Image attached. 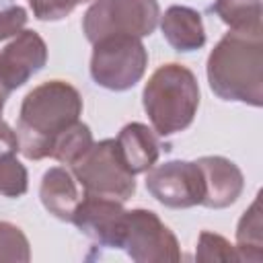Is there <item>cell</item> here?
Returning <instances> with one entry per match:
<instances>
[{
	"mask_svg": "<svg viewBox=\"0 0 263 263\" xmlns=\"http://www.w3.org/2000/svg\"><path fill=\"white\" fill-rule=\"evenodd\" d=\"M82 97L66 80H47L27 92L16 121L18 152L29 160L51 156L53 142L80 121Z\"/></svg>",
	"mask_w": 263,
	"mask_h": 263,
	"instance_id": "cell-1",
	"label": "cell"
},
{
	"mask_svg": "<svg viewBox=\"0 0 263 263\" xmlns=\"http://www.w3.org/2000/svg\"><path fill=\"white\" fill-rule=\"evenodd\" d=\"M208 82L222 101L263 105V35L228 31L208 55Z\"/></svg>",
	"mask_w": 263,
	"mask_h": 263,
	"instance_id": "cell-2",
	"label": "cell"
},
{
	"mask_svg": "<svg viewBox=\"0 0 263 263\" xmlns=\"http://www.w3.org/2000/svg\"><path fill=\"white\" fill-rule=\"evenodd\" d=\"M144 111L158 136L187 129L199 107V84L195 74L177 62L158 66L142 92Z\"/></svg>",
	"mask_w": 263,
	"mask_h": 263,
	"instance_id": "cell-3",
	"label": "cell"
},
{
	"mask_svg": "<svg viewBox=\"0 0 263 263\" xmlns=\"http://www.w3.org/2000/svg\"><path fill=\"white\" fill-rule=\"evenodd\" d=\"M72 175L88 195L127 201L136 193L134 173L125 164L117 140L92 142V146L72 164Z\"/></svg>",
	"mask_w": 263,
	"mask_h": 263,
	"instance_id": "cell-4",
	"label": "cell"
},
{
	"mask_svg": "<svg viewBox=\"0 0 263 263\" xmlns=\"http://www.w3.org/2000/svg\"><path fill=\"white\" fill-rule=\"evenodd\" d=\"M158 16L156 0H95L84 12L82 31L90 43L113 35L142 39L154 33Z\"/></svg>",
	"mask_w": 263,
	"mask_h": 263,
	"instance_id": "cell-5",
	"label": "cell"
},
{
	"mask_svg": "<svg viewBox=\"0 0 263 263\" xmlns=\"http://www.w3.org/2000/svg\"><path fill=\"white\" fill-rule=\"evenodd\" d=\"M148 66V51L138 37L113 35L92 43L90 76L107 90H127L142 80Z\"/></svg>",
	"mask_w": 263,
	"mask_h": 263,
	"instance_id": "cell-6",
	"label": "cell"
},
{
	"mask_svg": "<svg viewBox=\"0 0 263 263\" xmlns=\"http://www.w3.org/2000/svg\"><path fill=\"white\" fill-rule=\"evenodd\" d=\"M121 249L136 263H175L181 261V247L175 232L156 212L136 208L125 214Z\"/></svg>",
	"mask_w": 263,
	"mask_h": 263,
	"instance_id": "cell-7",
	"label": "cell"
},
{
	"mask_svg": "<svg viewBox=\"0 0 263 263\" xmlns=\"http://www.w3.org/2000/svg\"><path fill=\"white\" fill-rule=\"evenodd\" d=\"M146 189L162 205L185 210L201 205L203 179L197 162L168 160L146 171Z\"/></svg>",
	"mask_w": 263,
	"mask_h": 263,
	"instance_id": "cell-8",
	"label": "cell"
},
{
	"mask_svg": "<svg viewBox=\"0 0 263 263\" xmlns=\"http://www.w3.org/2000/svg\"><path fill=\"white\" fill-rule=\"evenodd\" d=\"M125 214L127 210H123V201H117L113 197L84 193V197H80L72 214V222L90 240L103 247L121 249Z\"/></svg>",
	"mask_w": 263,
	"mask_h": 263,
	"instance_id": "cell-9",
	"label": "cell"
},
{
	"mask_svg": "<svg viewBox=\"0 0 263 263\" xmlns=\"http://www.w3.org/2000/svg\"><path fill=\"white\" fill-rule=\"evenodd\" d=\"M47 62V45L37 31L25 29L0 49V80L14 90L37 74Z\"/></svg>",
	"mask_w": 263,
	"mask_h": 263,
	"instance_id": "cell-10",
	"label": "cell"
},
{
	"mask_svg": "<svg viewBox=\"0 0 263 263\" xmlns=\"http://www.w3.org/2000/svg\"><path fill=\"white\" fill-rule=\"evenodd\" d=\"M195 162L203 179L201 205L212 210H222L232 205L240 197L245 189V177L232 160L224 156H201Z\"/></svg>",
	"mask_w": 263,
	"mask_h": 263,
	"instance_id": "cell-11",
	"label": "cell"
},
{
	"mask_svg": "<svg viewBox=\"0 0 263 263\" xmlns=\"http://www.w3.org/2000/svg\"><path fill=\"white\" fill-rule=\"evenodd\" d=\"M43 208L62 222H72V214L80 201L74 175L64 166H51L43 173L39 185Z\"/></svg>",
	"mask_w": 263,
	"mask_h": 263,
	"instance_id": "cell-12",
	"label": "cell"
},
{
	"mask_svg": "<svg viewBox=\"0 0 263 263\" xmlns=\"http://www.w3.org/2000/svg\"><path fill=\"white\" fill-rule=\"evenodd\" d=\"M160 29L175 51H195L205 45L201 14L189 6H168L162 14Z\"/></svg>",
	"mask_w": 263,
	"mask_h": 263,
	"instance_id": "cell-13",
	"label": "cell"
},
{
	"mask_svg": "<svg viewBox=\"0 0 263 263\" xmlns=\"http://www.w3.org/2000/svg\"><path fill=\"white\" fill-rule=\"evenodd\" d=\"M117 146L125 164L134 175L146 173L150 166H154L160 154V144L156 134L140 121H132L121 127L117 136Z\"/></svg>",
	"mask_w": 263,
	"mask_h": 263,
	"instance_id": "cell-14",
	"label": "cell"
},
{
	"mask_svg": "<svg viewBox=\"0 0 263 263\" xmlns=\"http://www.w3.org/2000/svg\"><path fill=\"white\" fill-rule=\"evenodd\" d=\"M18 140L16 132L2 119L0 121V195L21 197L27 193L29 177L25 164L16 158Z\"/></svg>",
	"mask_w": 263,
	"mask_h": 263,
	"instance_id": "cell-15",
	"label": "cell"
},
{
	"mask_svg": "<svg viewBox=\"0 0 263 263\" xmlns=\"http://www.w3.org/2000/svg\"><path fill=\"white\" fill-rule=\"evenodd\" d=\"M212 12H216L230 31L263 35L261 0H214Z\"/></svg>",
	"mask_w": 263,
	"mask_h": 263,
	"instance_id": "cell-16",
	"label": "cell"
},
{
	"mask_svg": "<svg viewBox=\"0 0 263 263\" xmlns=\"http://www.w3.org/2000/svg\"><path fill=\"white\" fill-rule=\"evenodd\" d=\"M263 222H261V199L259 195L251 208L242 214L236 226V253L238 261H261L263 259Z\"/></svg>",
	"mask_w": 263,
	"mask_h": 263,
	"instance_id": "cell-17",
	"label": "cell"
},
{
	"mask_svg": "<svg viewBox=\"0 0 263 263\" xmlns=\"http://www.w3.org/2000/svg\"><path fill=\"white\" fill-rule=\"evenodd\" d=\"M92 146V132L86 123L76 121L70 125L64 134L58 136L51 148V158H55L62 164H74L88 148Z\"/></svg>",
	"mask_w": 263,
	"mask_h": 263,
	"instance_id": "cell-18",
	"label": "cell"
},
{
	"mask_svg": "<svg viewBox=\"0 0 263 263\" xmlns=\"http://www.w3.org/2000/svg\"><path fill=\"white\" fill-rule=\"evenodd\" d=\"M31 259V247L25 232L10 222L0 220V263L14 261L27 263Z\"/></svg>",
	"mask_w": 263,
	"mask_h": 263,
	"instance_id": "cell-19",
	"label": "cell"
},
{
	"mask_svg": "<svg viewBox=\"0 0 263 263\" xmlns=\"http://www.w3.org/2000/svg\"><path fill=\"white\" fill-rule=\"evenodd\" d=\"M195 259L210 263V261H238L236 247L230 245L222 234L201 230L197 238V249H195Z\"/></svg>",
	"mask_w": 263,
	"mask_h": 263,
	"instance_id": "cell-20",
	"label": "cell"
},
{
	"mask_svg": "<svg viewBox=\"0 0 263 263\" xmlns=\"http://www.w3.org/2000/svg\"><path fill=\"white\" fill-rule=\"evenodd\" d=\"M82 2L90 0H29V6L39 21H62Z\"/></svg>",
	"mask_w": 263,
	"mask_h": 263,
	"instance_id": "cell-21",
	"label": "cell"
},
{
	"mask_svg": "<svg viewBox=\"0 0 263 263\" xmlns=\"http://www.w3.org/2000/svg\"><path fill=\"white\" fill-rule=\"evenodd\" d=\"M27 10L23 6L10 4L6 8H0V41L14 37L16 33L23 31V27L27 25Z\"/></svg>",
	"mask_w": 263,
	"mask_h": 263,
	"instance_id": "cell-22",
	"label": "cell"
},
{
	"mask_svg": "<svg viewBox=\"0 0 263 263\" xmlns=\"http://www.w3.org/2000/svg\"><path fill=\"white\" fill-rule=\"evenodd\" d=\"M8 95H10V90H8V86L0 80V121H2V109H4V103H6V99H8Z\"/></svg>",
	"mask_w": 263,
	"mask_h": 263,
	"instance_id": "cell-23",
	"label": "cell"
}]
</instances>
